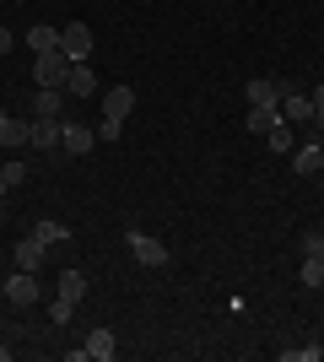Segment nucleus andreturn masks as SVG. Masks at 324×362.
<instances>
[{
    "instance_id": "f257e3e1",
    "label": "nucleus",
    "mask_w": 324,
    "mask_h": 362,
    "mask_svg": "<svg viewBox=\"0 0 324 362\" xmlns=\"http://www.w3.org/2000/svg\"><path fill=\"white\" fill-rule=\"evenodd\" d=\"M71 54L65 49H49V54H32V87H60L65 92V76H71Z\"/></svg>"
},
{
    "instance_id": "f03ea898",
    "label": "nucleus",
    "mask_w": 324,
    "mask_h": 362,
    "mask_svg": "<svg viewBox=\"0 0 324 362\" xmlns=\"http://www.w3.org/2000/svg\"><path fill=\"white\" fill-rule=\"evenodd\" d=\"M130 259H136V265H146V271H162V265H168V243L162 238H152V233H140V227H130Z\"/></svg>"
},
{
    "instance_id": "7ed1b4c3",
    "label": "nucleus",
    "mask_w": 324,
    "mask_h": 362,
    "mask_svg": "<svg viewBox=\"0 0 324 362\" xmlns=\"http://www.w3.org/2000/svg\"><path fill=\"white\" fill-rule=\"evenodd\" d=\"M60 49H65L76 65H87V60H92V28H87V22H71V28H60Z\"/></svg>"
},
{
    "instance_id": "20e7f679",
    "label": "nucleus",
    "mask_w": 324,
    "mask_h": 362,
    "mask_svg": "<svg viewBox=\"0 0 324 362\" xmlns=\"http://www.w3.org/2000/svg\"><path fill=\"white\" fill-rule=\"evenodd\" d=\"M130 114H136V87H108L103 92V119L124 124Z\"/></svg>"
},
{
    "instance_id": "39448f33",
    "label": "nucleus",
    "mask_w": 324,
    "mask_h": 362,
    "mask_svg": "<svg viewBox=\"0 0 324 362\" xmlns=\"http://www.w3.org/2000/svg\"><path fill=\"white\" fill-rule=\"evenodd\" d=\"M92 146H97V130H92V124H76V119H65L60 151H71V157H87Z\"/></svg>"
},
{
    "instance_id": "423d86ee",
    "label": "nucleus",
    "mask_w": 324,
    "mask_h": 362,
    "mask_svg": "<svg viewBox=\"0 0 324 362\" xmlns=\"http://www.w3.org/2000/svg\"><path fill=\"white\" fill-rule=\"evenodd\" d=\"M281 98H287V81H270V76L248 81V108H281Z\"/></svg>"
},
{
    "instance_id": "0eeeda50",
    "label": "nucleus",
    "mask_w": 324,
    "mask_h": 362,
    "mask_svg": "<svg viewBox=\"0 0 324 362\" xmlns=\"http://www.w3.org/2000/svg\"><path fill=\"white\" fill-rule=\"evenodd\" d=\"M6 298H11L16 308H32V303H38V271H16L11 281H6Z\"/></svg>"
},
{
    "instance_id": "6e6552de",
    "label": "nucleus",
    "mask_w": 324,
    "mask_h": 362,
    "mask_svg": "<svg viewBox=\"0 0 324 362\" xmlns=\"http://www.w3.org/2000/svg\"><path fill=\"white\" fill-rule=\"evenodd\" d=\"M60 136H65V119H32L28 146H38V151H60Z\"/></svg>"
},
{
    "instance_id": "1a4fd4ad",
    "label": "nucleus",
    "mask_w": 324,
    "mask_h": 362,
    "mask_svg": "<svg viewBox=\"0 0 324 362\" xmlns=\"http://www.w3.org/2000/svg\"><path fill=\"white\" fill-rule=\"evenodd\" d=\"M281 119H287V124H313V98L287 87V98H281Z\"/></svg>"
},
{
    "instance_id": "9d476101",
    "label": "nucleus",
    "mask_w": 324,
    "mask_h": 362,
    "mask_svg": "<svg viewBox=\"0 0 324 362\" xmlns=\"http://www.w3.org/2000/svg\"><path fill=\"white\" fill-rule=\"evenodd\" d=\"M32 119H65V92L60 87H38V98H32Z\"/></svg>"
},
{
    "instance_id": "9b49d317",
    "label": "nucleus",
    "mask_w": 324,
    "mask_h": 362,
    "mask_svg": "<svg viewBox=\"0 0 324 362\" xmlns=\"http://www.w3.org/2000/svg\"><path fill=\"white\" fill-rule=\"evenodd\" d=\"M32 238L49 243V249H65V243H71V227L54 222V216H38V222H32Z\"/></svg>"
},
{
    "instance_id": "f8f14e48",
    "label": "nucleus",
    "mask_w": 324,
    "mask_h": 362,
    "mask_svg": "<svg viewBox=\"0 0 324 362\" xmlns=\"http://www.w3.org/2000/svg\"><path fill=\"white\" fill-rule=\"evenodd\" d=\"M92 92H97L92 65H71V76H65V98H92Z\"/></svg>"
},
{
    "instance_id": "ddd939ff",
    "label": "nucleus",
    "mask_w": 324,
    "mask_h": 362,
    "mask_svg": "<svg viewBox=\"0 0 324 362\" xmlns=\"http://www.w3.org/2000/svg\"><path fill=\"white\" fill-rule=\"evenodd\" d=\"M44 255H49V243H38V238H32V233H28V238H22V243H16V271H38V265H44Z\"/></svg>"
},
{
    "instance_id": "4468645a",
    "label": "nucleus",
    "mask_w": 324,
    "mask_h": 362,
    "mask_svg": "<svg viewBox=\"0 0 324 362\" xmlns=\"http://www.w3.org/2000/svg\"><path fill=\"white\" fill-rule=\"evenodd\" d=\"M319 163H324V141H319V136H313L308 146L292 151V173H319Z\"/></svg>"
},
{
    "instance_id": "2eb2a0df",
    "label": "nucleus",
    "mask_w": 324,
    "mask_h": 362,
    "mask_svg": "<svg viewBox=\"0 0 324 362\" xmlns=\"http://www.w3.org/2000/svg\"><path fill=\"white\" fill-rule=\"evenodd\" d=\"M28 130H32V119H11V114H6V119H0V146L22 151L28 146Z\"/></svg>"
},
{
    "instance_id": "dca6fc26",
    "label": "nucleus",
    "mask_w": 324,
    "mask_h": 362,
    "mask_svg": "<svg viewBox=\"0 0 324 362\" xmlns=\"http://www.w3.org/2000/svg\"><path fill=\"white\" fill-rule=\"evenodd\" d=\"M114 351H119L114 330H92V335H87V357H92V362H114Z\"/></svg>"
},
{
    "instance_id": "f3484780",
    "label": "nucleus",
    "mask_w": 324,
    "mask_h": 362,
    "mask_svg": "<svg viewBox=\"0 0 324 362\" xmlns=\"http://www.w3.org/2000/svg\"><path fill=\"white\" fill-rule=\"evenodd\" d=\"M276 124H281V108H248V130L254 136H270Z\"/></svg>"
},
{
    "instance_id": "a211bd4d",
    "label": "nucleus",
    "mask_w": 324,
    "mask_h": 362,
    "mask_svg": "<svg viewBox=\"0 0 324 362\" xmlns=\"http://www.w3.org/2000/svg\"><path fill=\"white\" fill-rule=\"evenodd\" d=\"M28 44H32V54H49V49H60V28H44V22H38V28L28 33Z\"/></svg>"
},
{
    "instance_id": "6ab92c4d",
    "label": "nucleus",
    "mask_w": 324,
    "mask_h": 362,
    "mask_svg": "<svg viewBox=\"0 0 324 362\" xmlns=\"http://www.w3.org/2000/svg\"><path fill=\"white\" fill-rule=\"evenodd\" d=\"M60 298H71V303H81V298H87V276H81L76 265H71V271L60 276Z\"/></svg>"
},
{
    "instance_id": "aec40b11",
    "label": "nucleus",
    "mask_w": 324,
    "mask_h": 362,
    "mask_svg": "<svg viewBox=\"0 0 324 362\" xmlns=\"http://www.w3.org/2000/svg\"><path fill=\"white\" fill-rule=\"evenodd\" d=\"M297 281H303V287H324V259H308V255H303V265H297Z\"/></svg>"
},
{
    "instance_id": "412c9836",
    "label": "nucleus",
    "mask_w": 324,
    "mask_h": 362,
    "mask_svg": "<svg viewBox=\"0 0 324 362\" xmlns=\"http://www.w3.org/2000/svg\"><path fill=\"white\" fill-rule=\"evenodd\" d=\"M292 130H297V124H287V119H281L276 130L265 136V146H270V151H292Z\"/></svg>"
},
{
    "instance_id": "4be33fe9",
    "label": "nucleus",
    "mask_w": 324,
    "mask_h": 362,
    "mask_svg": "<svg viewBox=\"0 0 324 362\" xmlns=\"http://www.w3.org/2000/svg\"><path fill=\"white\" fill-rule=\"evenodd\" d=\"M324 357V346H313V341H308V346H287V351H281V362H319Z\"/></svg>"
},
{
    "instance_id": "5701e85b",
    "label": "nucleus",
    "mask_w": 324,
    "mask_h": 362,
    "mask_svg": "<svg viewBox=\"0 0 324 362\" xmlns=\"http://www.w3.org/2000/svg\"><path fill=\"white\" fill-rule=\"evenodd\" d=\"M71 314H76V303H71V298H54V303H49V325H71Z\"/></svg>"
},
{
    "instance_id": "b1692460",
    "label": "nucleus",
    "mask_w": 324,
    "mask_h": 362,
    "mask_svg": "<svg viewBox=\"0 0 324 362\" xmlns=\"http://www.w3.org/2000/svg\"><path fill=\"white\" fill-rule=\"evenodd\" d=\"M303 255H308V259L324 255V227H308V233H303Z\"/></svg>"
},
{
    "instance_id": "393cba45",
    "label": "nucleus",
    "mask_w": 324,
    "mask_h": 362,
    "mask_svg": "<svg viewBox=\"0 0 324 362\" xmlns=\"http://www.w3.org/2000/svg\"><path fill=\"white\" fill-rule=\"evenodd\" d=\"M313 136L324 141V81L313 87Z\"/></svg>"
},
{
    "instance_id": "a878e982",
    "label": "nucleus",
    "mask_w": 324,
    "mask_h": 362,
    "mask_svg": "<svg viewBox=\"0 0 324 362\" xmlns=\"http://www.w3.org/2000/svg\"><path fill=\"white\" fill-rule=\"evenodd\" d=\"M0 173H6V189H16V184L28 179V168H22V163H6V168H0Z\"/></svg>"
},
{
    "instance_id": "bb28decb",
    "label": "nucleus",
    "mask_w": 324,
    "mask_h": 362,
    "mask_svg": "<svg viewBox=\"0 0 324 362\" xmlns=\"http://www.w3.org/2000/svg\"><path fill=\"white\" fill-rule=\"evenodd\" d=\"M119 130H124V124H114V119H103V124H97V141H119Z\"/></svg>"
},
{
    "instance_id": "cd10ccee",
    "label": "nucleus",
    "mask_w": 324,
    "mask_h": 362,
    "mask_svg": "<svg viewBox=\"0 0 324 362\" xmlns=\"http://www.w3.org/2000/svg\"><path fill=\"white\" fill-rule=\"evenodd\" d=\"M11 49H16V38H11L6 28H0V54H11Z\"/></svg>"
},
{
    "instance_id": "c85d7f7f",
    "label": "nucleus",
    "mask_w": 324,
    "mask_h": 362,
    "mask_svg": "<svg viewBox=\"0 0 324 362\" xmlns=\"http://www.w3.org/2000/svg\"><path fill=\"white\" fill-rule=\"evenodd\" d=\"M0 195H6V173H0Z\"/></svg>"
},
{
    "instance_id": "c756f323",
    "label": "nucleus",
    "mask_w": 324,
    "mask_h": 362,
    "mask_svg": "<svg viewBox=\"0 0 324 362\" xmlns=\"http://www.w3.org/2000/svg\"><path fill=\"white\" fill-rule=\"evenodd\" d=\"M0 222H6V206H0Z\"/></svg>"
},
{
    "instance_id": "7c9ffc66",
    "label": "nucleus",
    "mask_w": 324,
    "mask_h": 362,
    "mask_svg": "<svg viewBox=\"0 0 324 362\" xmlns=\"http://www.w3.org/2000/svg\"><path fill=\"white\" fill-rule=\"evenodd\" d=\"M319 173H324V163H319Z\"/></svg>"
},
{
    "instance_id": "2f4dec72",
    "label": "nucleus",
    "mask_w": 324,
    "mask_h": 362,
    "mask_svg": "<svg viewBox=\"0 0 324 362\" xmlns=\"http://www.w3.org/2000/svg\"><path fill=\"white\" fill-rule=\"evenodd\" d=\"M0 119H6V114H0Z\"/></svg>"
},
{
    "instance_id": "473e14b6",
    "label": "nucleus",
    "mask_w": 324,
    "mask_h": 362,
    "mask_svg": "<svg viewBox=\"0 0 324 362\" xmlns=\"http://www.w3.org/2000/svg\"><path fill=\"white\" fill-rule=\"evenodd\" d=\"M319 259H324V255H319Z\"/></svg>"
}]
</instances>
